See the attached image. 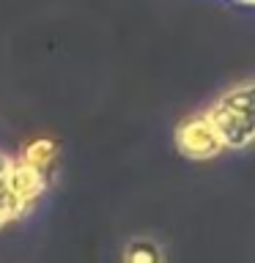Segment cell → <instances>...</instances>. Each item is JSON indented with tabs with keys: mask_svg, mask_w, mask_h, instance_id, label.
Instances as JSON below:
<instances>
[{
	"mask_svg": "<svg viewBox=\"0 0 255 263\" xmlns=\"http://www.w3.org/2000/svg\"><path fill=\"white\" fill-rule=\"evenodd\" d=\"M52 159H55V145L49 143V140H44V137L33 140V143L25 148V154H22V162H28L30 167H36L41 173H47V167H49Z\"/></svg>",
	"mask_w": 255,
	"mask_h": 263,
	"instance_id": "1",
	"label": "cell"
}]
</instances>
